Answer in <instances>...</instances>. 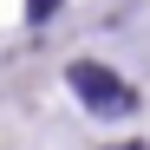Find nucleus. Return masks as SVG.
I'll list each match as a JSON object with an SVG mask.
<instances>
[{"label": "nucleus", "mask_w": 150, "mask_h": 150, "mask_svg": "<svg viewBox=\"0 0 150 150\" xmlns=\"http://www.w3.org/2000/svg\"><path fill=\"white\" fill-rule=\"evenodd\" d=\"M65 85H72V98H79L91 117H131L137 111V85L117 79V72L98 65V59H72L65 65Z\"/></svg>", "instance_id": "nucleus-1"}, {"label": "nucleus", "mask_w": 150, "mask_h": 150, "mask_svg": "<svg viewBox=\"0 0 150 150\" xmlns=\"http://www.w3.org/2000/svg\"><path fill=\"white\" fill-rule=\"evenodd\" d=\"M59 7H65V0H26V20H33V26H46Z\"/></svg>", "instance_id": "nucleus-2"}]
</instances>
